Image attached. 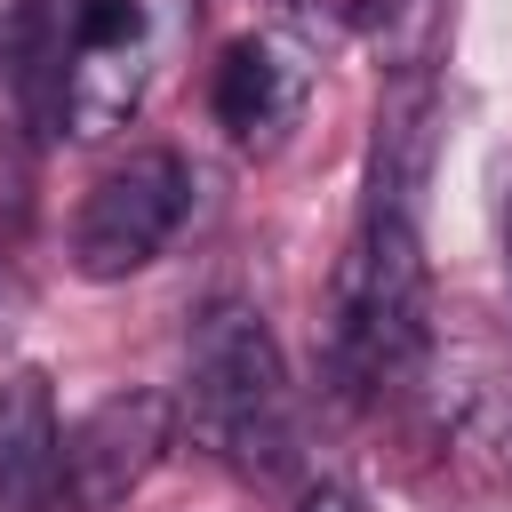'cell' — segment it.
<instances>
[{"label": "cell", "mask_w": 512, "mask_h": 512, "mask_svg": "<svg viewBox=\"0 0 512 512\" xmlns=\"http://www.w3.org/2000/svg\"><path fill=\"white\" fill-rule=\"evenodd\" d=\"M296 112H304V72L272 40H232L216 64V120L240 144H272Z\"/></svg>", "instance_id": "8"}, {"label": "cell", "mask_w": 512, "mask_h": 512, "mask_svg": "<svg viewBox=\"0 0 512 512\" xmlns=\"http://www.w3.org/2000/svg\"><path fill=\"white\" fill-rule=\"evenodd\" d=\"M152 48H160V16L152 0H56L48 24V72H56V112L72 136H112L144 80H152Z\"/></svg>", "instance_id": "3"}, {"label": "cell", "mask_w": 512, "mask_h": 512, "mask_svg": "<svg viewBox=\"0 0 512 512\" xmlns=\"http://www.w3.org/2000/svg\"><path fill=\"white\" fill-rule=\"evenodd\" d=\"M64 496V424L40 368L0 384V512H48Z\"/></svg>", "instance_id": "6"}, {"label": "cell", "mask_w": 512, "mask_h": 512, "mask_svg": "<svg viewBox=\"0 0 512 512\" xmlns=\"http://www.w3.org/2000/svg\"><path fill=\"white\" fill-rule=\"evenodd\" d=\"M440 440L480 488H512V368L464 360L440 384Z\"/></svg>", "instance_id": "7"}, {"label": "cell", "mask_w": 512, "mask_h": 512, "mask_svg": "<svg viewBox=\"0 0 512 512\" xmlns=\"http://www.w3.org/2000/svg\"><path fill=\"white\" fill-rule=\"evenodd\" d=\"M184 432V408L176 392L160 384H128V392H104L72 432H64V512H112L128 504L176 448Z\"/></svg>", "instance_id": "5"}, {"label": "cell", "mask_w": 512, "mask_h": 512, "mask_svg": "<svg viewBox=\"0 0 512 512\" xmlns=\"http://www.w3.org/2000/svg\"><path fill=\"white\" fill-rule=\"evenodd\" d=\"M184 208H192V168H184L176 152H160V144H152V152H128V160L104 168L96 192L80 200V224H72L80 272H88V280H128V272H144V264L176 240Z\"/></svg>", "instance_id": "4"}, {"label": "cell", "mask_w": 512, "mask_h": 512, "mask_svg": "<svg viewBox=\"0 0 512 512\" xmlns=\"http://www.w3.org/2000/svg\"><path fill=\"white\" fill-rule=\"evenodd\" d=\"M424 352H432V328H424V240H416V216L368 200L360 240L344 256L336 368H344V384L384 392V384H408Z\"/></svg>", "instance_id": "2"}, {"label": "cell", "mask_w": 512, "mask_h": 512, "mask_svg": "<svg viewBox=\"0 0 512 512\" xmlns=\"http://www.w3.org/2000/svg\"><path fill=\"white\" fill-rule=\"evenodd\" d=\"M192 392L176 400L192 440L208 456H224L232 472H288L296 456V408H288V360L264 328L256 304H208L200 328H192Z\"/></svg>", "instance_id": "1"}, {"label": "cell", "mask_w": 512, "mask_h": 512, "mask_svg": "<svg viewBox=\"0 0 512 512\" xmlns=\"http://www.w3.org/2000/svg\"><path fill=\"white\" fill-rule=\"evenodd\" d=\"M360 40L376 48L384 72L424 80L448 40V0H360Z\"/></svg>", "instance_id": "9"}, {"label": "cell", "mask_w": 512, "mask_h": 512, "mask_svg": "<svg viewBox=\"0 0 512 512\" xmlns=\"http://www.w3.org/2000/svg\"><path fill=\"white\" fill-rule=\"evenodd\" d=\"M296 512H360V496H352L344 480H312V488L296 496Z\"/></svg>", "instance_id": "10"}]
</instances>
